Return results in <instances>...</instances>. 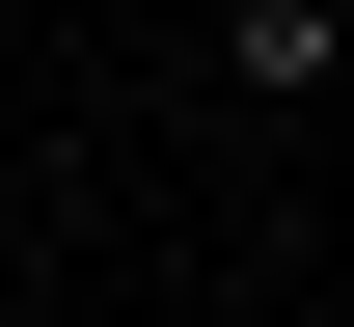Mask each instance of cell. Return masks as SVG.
I'll list each match as a JSON object with an SVG mask.
<instances>
[{
  "label": "cell",
  "mask_w": 354,
  "mask_h": 327,
  "mask_svg": "<svg viewBox=\"0 0 354 327\" xmlns=\"http://www.w3.org/2000/svg\"><path fill=\"white\" fill-rule=\"evenodd\" d=\"M327 55H354V28H327V0H218V82H245V109H300V82H327Z\"/></svg>",
  "instance_id": "obj_1"
}]
</instances>
